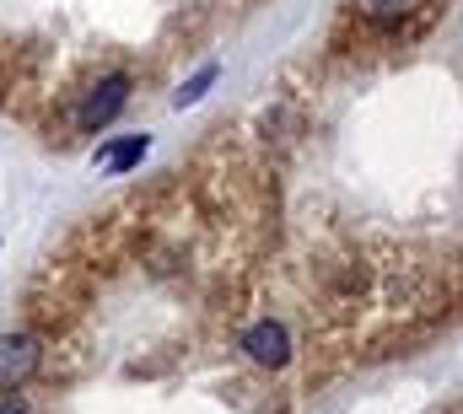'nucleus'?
<instances>
[{
    "instance_id": "nucleus-1",
    "label": "nucleus",
    "mask_w": 463,
    "mask_h": 414,
    "mask_svg": "<svg viewBox=\"0 0 463 414\" xmlns=\"http://www.w3.org/2000/svg\"><path fill=\"white\" fill-rule=\"evenodd\" d=\"M129 103V76H103L87 98H81V113H76V124L92 135V129H109L118 113Z\"/></svg>"
},
{
    "instance_id": "nucleus-2",
    "label": "nucleus",
    "mask_w": 463,
    "mask_h": 414,
    "mask_svg": "<svg viewBox=\"0 0 463 414\" xmlns=\"http://www.w3.org/2000/svg\"><path fill=\"white\" fill-rule=\"evenodd\" d=\"M242 350H248V361H253V366L280 372V366L291 361V334H286V323L264 317V323H253V328L242 334Z\"/></svg>"
},
{
    "instance_id": "nucleus-3",
    "label": "nucleus",
    "mask_w": 463,
    "mask_h": 414,
    "mask_svg": "<svg viewBox=\"0 0 463 414\" xmlns=\"http://www.w3.org/2000/svg\"><path fill=\"white\" fill-rule=\"evenodd\" d=\"M38 361H43V350H38L33 334H5V339H0V388L27 382V377L38 372Z\"/></svg>"
},
{
    "instance_id": "nucleus-4",
    "label": "nucleus",
    "mask_w": 463,
    "mask_h": 414,
    "mask_svg": "<svg viewBox=\"0 0 463 414\" xmlns=\"http://www.w3.org/2000/svg\"><path fill=\"white\" fill-rule=\"evenodd\" d=\"M151 151V135H129V140H118V146H103L98 151V167L103 173H129V167H140V156Z\"/></svg>"
},
{
    "instance_id": "nucleus-5",
    "label": "nucleus",
    "mask_w": 463,
    "mask_h": 414,
    "mask_svg": "<svg viewBox=\"0 0 463 414\" xmlns=\"http://www.w3.org/2000/svg\"><path fill=\"white\" fill-rule=\"evenodd\" d=\"M216 76H222V65H205V71H194V76H189V81L173 92V108H194L205 92H211V87H216Z\"/></svg>"
},
{
    "instance_id": "nucleus-6",
    "label": "nucleus",
    "mask_w": 463,
    "mask_h": 414,
    "mask_svg": "<svg viewBox=\"0 0 463 414\" xmlns=\"http://www.w3.org/2000/svg\"><path fill=\"white\" fill-rule=\"evenodd\" d=\"M355 5H361V16H372V22H393L410 0H355Z\"/></svg>"
},
{
    "instance_id": "nucleus-7",
    "label": "nucleus",
    "mask_w": 463,
    "mask_h": 414,
    "mask_svg": "<svg viewBox=\"0 0 463 414\" xmlns=\"http://www.w3.org/2000/svg\"><path fill=\"white\" fill-rule=\"evenodd\" d=\"M0 414H33V409H27V399H0Z\"/></svg>"
}]
</instances>
